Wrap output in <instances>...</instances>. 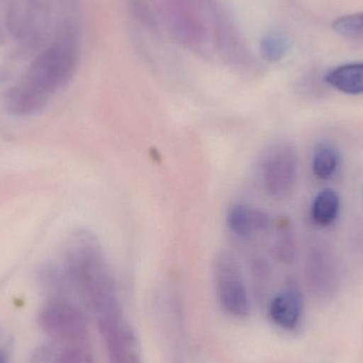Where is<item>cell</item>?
<instances>
[{
    "instance_id": "obj_7",
    "label": "cell",
    "mask_w": 363,
    "mask_h": 363,
    "mask_svg": "<svg viewBox=\"0 0 363 363\" xmlns=\"http://www.w3.org/2000/svg\"><path fill=\"white\" fill-rule=\"evenodd\" d=\"M46 330L63 338H76L84 333V319L80 311L69 303L55 301L43 313Z\"/></svg>"
},
{
    "instance_id": "obj_15",
    "label": "cell",
    "mask_w": 363,
    "mask_h": 363,
    "mask_svg": "<svg viewBox=\"0 0 363 363\" xmlns=\"http://www.w3.org/2000/svg\"><path fill=\"white\" fill-rule=\"evenodd\" d=\"M130 8L134 18L142 26L152 32L159 30V19L149 0H130Z\"/></svg>"
},
{
    "instance_id": "obj_18",
    "label": "cell",
    "mask_w": 363,
    "mask_h": 363,
    "mask_svg": "<svg viewBox=\"0 0 363 363\" xmlns=\"http://www.w3.org/2000/svg\"><path fill=\"white\" fill-rule=\"evenodd\" d=\"M0 363H4V362H2L1 360H0Z\"/></svg>"
},
{
    "instance_id": "obj_16",
    "label": "cell",
    "mask_w": 363,
    "mask_h": 363,
    "mask_svg": "<svg viewBox=\"0 0 363 363\" xmlns=\"http://www.w3.org/2000/svg\"><path fill=\"white\" fill-rule=\"evenodd\" d=\"M296 247L289 230H285L279 232L277 241L274 243V254L277 259L283 262H290L294 260Z\"/></svg>"
},
{
    "instance_id": "obj_3",
    "label": "cell",
    "mask_w": 363,
    "mask_h": 363,
    "mask_svg": "<svg viewBox=\"0 0 363 363\" xmlns=\"http://www.w3.org/2000/svg\"><path fill=\"white\" fill-rule=\"evenodd\" d=\"M215 48L226 64L239 72H254L255 61L245 36L219 0H207Z\"/></svg>"
},
{
    "instance_id": "obj_11",
    "label": "cell",
    "mask_w": 363,
    "mask_h": 363,
    "mask_svg": "<svg viewBox=\"0 0 363 363\" xmlns=\"http://www.w3.org/2000/svg\"><path fill=\"white\" fill-rule=\"evenodd\" d=\"M340 209V198L333 189H325L315 196L311 207L313 221L319 225L332 224L338 217Z\"/></svg>"
},
{
    "instance_id": "obj_5",
    "label": "cell",
    "mask_w": 363,
    "mask_h": 363,
    "mask_svg": "<svg viewBox=\"0 0 363 363\" xmlns=\"http://www.w3.org/2000/svg\"><path fill=\"white\" fill-rule=\"evenodd\" d=\"M216 289L223 308L230 315L245 317L250 311V298L238 260L230 252L222 251L213 264Z\"/></svg>"
},
{
    "instance_id": "obj_6",
    "label": "cell",
    "mask_w": 363,
    "mask_h": 363,
    "mask_svg": "<svg viewBox=\"0 0 363 363\" xmlns=\"http://www.w3.org/2000/svg\"><path fill=\"white\" fill-rule=\"evenodd\" d=\"M298 157L289 144H275L267 150L262 163L264 190L274 199L286 198L296 185Z\"/></svg>"
},
{
    "instance_id": "obj_8",
    "label": "cell",
    "mask_w": 363,
    "mask_h": 363,
    "mask_svg": "<svg viewBox=\"0 0 363 363\" xmlns=\"http://www.w3.org/2000/svg\"><path fill=\"white\" fill-rule=\"evenodd\" d=\"M228 228L240 238L251 239L266 232L270 226L268 213L251 205H233L226 217Z\"/></svg>"
},
{
    "instance_id": "obj_14",
    "label": "cell",
    "mask_w": 363,
    "mask_h": 363,
    "mask_svg": "<svg viewBox=\"0 0 363 363\" xmlns=\"http://www.w3.org/2000/svg\"><path fill=\"white\" fill-rule=\"evenodd\" d=\"M335 31L353 40H363V12L345 15L333 23Z\"/></svg>"
},
{
    "instance_id": "obj_10",
    "label": "cell",
    "mask_w": 363,
    "mask_h": 363,
    "mask_svg": "<svg viewBox=\"0 0 363 363\" xmlns=\"http://www.w3.org/2000/svg\"><path fill=\"white\" fill-rule=\"evenodd\" d=\"M326 83L349 95L363 94V63L347 64L328 72Z\"/></svg>"
},
{
    "instance_id": "obj_12",
    "label": "cell",
    "mask_w": 363,
    "mask_h": 363,
    "mask_svg": "<svg viewBox=\"0 0 363 363\" xmlns=\"http://www.w3.org/2000/svg\"><path fill=\"white\" fill-rule=\"evenodd\" d=\"M291 40L285 32L272 30L267 32L259 40V52L264 61L277 63L289 52Z\"/></svg>"
},
{
    "instance_id": "obj_2",
    "label": "cell",
    "mask_w": 363,
    "mask_h": 363,
    "mask_svg": "<svg viewBox=\"0 0 363 363\" xmlns=\"http://www.w3.org/2000/svg\"><path fill=\"white\" fill-rule=\"evenodd\" d=\"M65 269L100 318L121 313L114 281L98 239L89 232L77 233L65 251Z\"/></svg>"
},
{
    "instance_id": "obj_9",
    "label": "cell",
    "mask_w": 363,
    "mask_h": 363,
    "mask_svg": "<svg viewBox=\"0 0 363 363\" xmlns=\"http://www.w3.org/2000/svg\"><path fill=\"white\" fill-rule=\"evenodd\" d=\"M302 311V294L294 286L281 290L270 304L271 319L284 330H294L300 323Z\"/></svg>"
},
{
    "instance_id": "obj_4",
    "label": "cell",
    "mask_w": 363,
    "mask_h": 363,
    "mask_svg": "<svg viewBox=\"0 0 363 363\" xmlns=\"http://www.w3.org/2000/svg\"><path fill=\"white\" fill-rule=\"evenodd\" d=\"M204 8L207 0H166V19L174 38L190 49L206 43L207 28Z\"/></svg>"
},
{
    "instance_id": "obj_13",
    "label": "cell",
    "mask_w": 363,
    "mask_h": 363,
    "mask_svg": "<svg viewBox=\"0 0 363 363\" xmlns=\"http://www.w3.org/2000/svg\"><path fill=\"white\" fill-rule=\"evenodd\" d=\"M339 155L334 146L320 143L315 147L313 157V170L320 180H328L338 169Z\"/></svg>"
},
{
    "instance_id": "obj_1",
    "label": "cell",
    "mask_w": 363,
    "mask_h": 363,
    "mask_svg": "<svg viewBox=\"0 0 363 363\" xmlns=\"http://www.w3.org/2000/svg\"><path fill=\"white\" fill-rule=\"evenodd\" d=\"M79 64L78 38L72 28L44 51L28 70L25 79L11 91L8 111L16 116L40 112L49 98L65 87Z\"/></svg>"
},
{
    "instance_id": "obj_17",
    "label": "cell",
    "mask_w": 363,
    "mask_h": 363,
    "mask_svg": "<svg viewBox=\"0 0 363 363\" xmlns=\"http://www.w3.org/2000/svg\"><path fill=\"white\" fill-rule=\"evenodd\" d=\"M57 363H84V360L80 352L68 351L57 359Z\"/></svg>"
}]
</instances>
